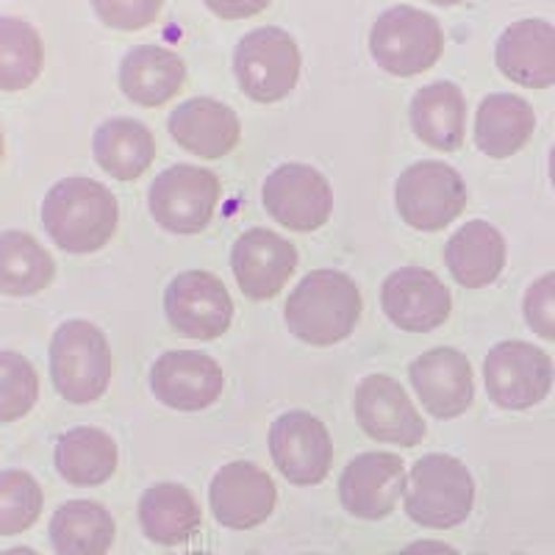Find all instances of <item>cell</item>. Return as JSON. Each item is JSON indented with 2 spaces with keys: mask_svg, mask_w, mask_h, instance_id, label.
I'll return each instance as SVG.
<instances>
[{
  "mask_svg": "<svg viewBox=\"0 0 555 555\" xmlns=\"http://www.w3.org/2000/svg\"><path fill=\"white\" fill-rule=\"evenodd\" d=\"M120 222L117 197L92 178L53 183L42 203V225L51 240L73 256H87L112 242Z\"/></svg>",
  "mask_w": 555,
  "mask_h": 555,
  "instance_id": "6da1fadb",
  "label": "cell"
},
{
  "mask_svg": "<svg viewBox=\"0 0 555 555\" xmlns=\"http://www.w3.org/2000/svg\"><path fill=\"white\" fill-rule=\"evenodd\" d=\"M361 309L364 304L353 278L339 270H317L286 297V328L306 345H339L356 331Z\"/></svg>",
  "mask_w": 555,
  "mask_h": 555,
  "instance_id": "7a4b0ae2",
  "label": "cell"
},
{
  "mask_svg": "<svg viewBox=\"0 0 555 555\" xmlns=\"http://www.w3.org/2000/svg\"><path fill=\"white\" fill-rule=\"evenodd\" d=\"M112 347L106 334L87 320L59 325L51 339V380L67 403L87 405L112 384Z\"/></svg>",
  "mask_w": 555,
  "mask_h": 555,
  "instance_id": "3957f363",
  "label": "cell"
},
{
  "mask_svg": "<svg viewBox=\"0 0 555 555\" xmlns=\"http://www.w3.org/2000/svg\"><path fill=\"white\" fill-rule=\"evenodd\" d=\"M475 480L464 461L430 453L416 461L405 483V517L423 528L450 530L473 514Z\"/></svg>",
  "mask_w": 555,
  "mask_h": 555,
  "instance_id": "277c9868",
  "label": "cell"
},
{
  "mask_svg": "<svg viewBox=\"0 0 555 555\" xmlns=\"http://www.w3.org/2000/svg\"><path fill=\"white\" fill-rule=\"evenodd\" d=\"M444 51V31L434 14L414 7H391L375 20L370 53L384 73L398 78L420 76Z\"/></svg>",
  "mask_w": 555,
  "mask_h": 555,
  "instance_id": "5b68a950",
  "label": "cell"
},
{
  "mask_svg": "<svg viewBox=\"0 0 555 555\" xmlns=\"http://www.w3.org/2000/svg\"><path fill=\"white\" fill-rule=\"evenodd\" d=\"M234 73L250 101H284L300 81V48L284 28H256L236 44Z\"/></svg>",
  "mask_w": 555,
  "mask_h": 555,
  "instance_id": "8992f818",
  "label": "cell"
},
{
  "mask_svg": "<svg viewBox=\"0 0 555 555\" xmlns=\"http://www.w3.org/2000/svg\"><path fill=\"white\" fill-rule=\"evenodd\" d=\"M398 211L416 231H442L467 208V183L444 162H416L405 167L395 190Z\"/></svg>",
  "mask_w": 555,
  "mask_h": 555,
  "instance_id": "52a82bcc",
  "label": "cell"
},
{
  "mask_svg": "<svg viewBox=\"0 0 555 555\" xmlns=\"http://www.w3.org/2000/svg\"><path fill=\"white\" fill-rule=\"evenodd\" d=\"M220 203V178L206 167L176 165L151 183L147 206L170 234H201Z\"/></svg>",
  "mask_w": 555,
  "mask_h": 555,
  "instance_id": "ba28073f",
  "label": "cell"
},
{
  "mask_svg": "<svg viewBox=\"0 0 555 555\" xmlns=\"http://www.w3.org/2000/svg\"><path fill=\"white\" fill-rule=\"evenodd\" d=\"M486 391L505 411H525L542 403L553 389V361L530 341H500L483 364Z\"/></svg>",
  "mask_w": 555,
  "mask_h": 555,
  "instance_id": "9c48e42d",
  "label": "cell"
},
{
  "mask_svg": "<svg viewBox=\"0 0 555 555\" xmlns=\"http://www.w3.org/2000/svg\"><path fill=\"white\" fill-rule=\"evenodd\" d=\"M270 455L278 473L295 486H317L334 467L328 428L309 411H286L272 423Z\"/></svg>",
  "mask_w": 555,
  "mask_h": 555,
  "instance_id": "30bf717a",
  "label": "cell"
},
{
  "mask_svg": "<svg viewBox=\"0 0 555 555\" xmlns=\"http://www.w3.org/2000/svg\"><path fill=\"white\" fill-rule=\"evenodd\" d=\"M165 311L178 334L211 341L231 328L234 300L220 278L206 270H190L170 281L165 292Z\"/></svg>",
  "mask_w": 555,
  "mask_h": 555,
  "instance_id": "8fae6325",
  "label": "cell"
},
{
  "mask_svg": "<svg viewBox=\"0 0 555 555\" xmlns=\"http://www.w3.org/2000/svg\"><path fill=\"white\" fill-rule=\"evenodd\" d=\"M264 208L278 225L309 234L331 220L334 190L328 178L309 165H281L264 181Z\"/></svg>",
  "mask_w": 555,
  "mask_h": 555,
  "instance_id": "7c38bea8",
  "label": "cell"
},
{
  "mask_svg": "<svg viewBox=\"0 0 555 555\" xmlns=\"http://www.w3.org/2000/svg\"><path fill=\"white\" fill-rule=\"evenodd\" d=\"M380 306L395 328L428 334L442 328L453 311V295L425 267L395 270L380 286Z\"/></svg>",
  "mask_w": 555,
  "mask_h": 555,
  "instance_id": "4fadbf2b",
  "label": "cell"
},
{
  "mask_svg": "<svg viewBox=\"0 0 555 555\" xmlns=\"http://www.w3.org/2000/svg\"><path fill=\"white\" fill-rule=\"evenodd\" d=\"M278 489L270 475L250 461H231L211 478L208 505L217 522L231 530H250L272 517Z\"/></svg>",
  "mask_w": 555,
  "mask_h": 555,
  "instance_id": "5bb4252c",
  "label": "cell"
},
{
  "mask_svg": "<svg viewBox=\"0 0 555 555\" xmlns=\"http://www.w3.org/2000/svg\"><path fill=\"white\" fill-rule=\"evenodd\" d=\"M356 420L370 439L414 448L425 439V420L391 375H366L356 389Z\"/></svg>",
  "mask_w": 555,
  "mask_h": 555,
  "instance_id": "9a60e30c",
  "label": "cell"
},
{
  "mask_svg": "<svg viewBox=\"0 0 555 555\" xmlns=\"http://www.w3.org/2000/svg\"><path fill=\"white\" fill-rule=\"evenodd\" d=\"M405 494V464L395 453H361L339 478V503L359 519H384Z\"/></svg>",
  "mask_w": 555,
  "mask_h": 555,
  "instance_id": "2e32d148",
  "label": "cell"
},
{
  "mask_svg": "<svg viewBox=\"0 0 555 555\" xmlns=\"http://www.w3.org/2000/svg\"><path fill=\"white\" fill-rule=\"evenodd\" d=\"M409 380L436 420L467 414L475 400L473 364L455 347H434L409 366Z\"/></svg>",
  "mask_w": 555,
  "mask_h": 555,
  "instance_id": "e0dca14e",
  "label": "cell"
},
{
  "mask_svg": "<svg viewBox=\"0 0 555 555\" xmlns=\"http://www.w3.org/2000/svg\"><path fill=\"white\" fill-rule=\"evenodd\" d=\"M225 386L222 366L197 350H170L151 370V389L172 411H203L215 405Z\"/></svg>",
  "mask_w": 555,
  "mask_h": 555,
  "instance_id": "ac0fdd59",
  "label": "cell"
},
{
  "mask_svg": "<svg viewBox=\"0 0 555 555\" xmlns=\"http://www.w3.org/2000/svg\"><path fill=\"white\" fill-rule=\"evenodd\" d=\"M231 270L250 300H270L295 275L297 250L270 228H250L231 247Z\"/></svg>",
  "mask_w": 555,
  "mask_h": 555,
  "instance_id": "d6986e66",
  "label": "cell"
},
{
  "mask_svg": "<svg viewBox=\"0 0 555 555\" xmlns=\"http://www.w3.org/2000/svg\"><path fill=\"white\" fill-rule=\"evenodd\" d=\"M498 67L508 81L528 89L555 83V26L547 20H517L505 28L494 48Z\"/></svg>",
  "mask_w": 555,
  "mask_h": 555,
  "instance_id": "ffe728a7",
  "label": "cell"
},
{
  "mask_svg": "<svg viewBox=\"0 0 555 555\" xmlns=\"http://www.w3.org/2000/svg\"><path fill=\"white\" fill-rule=\"evenodd\" d=\"M167 128L183 151L208 158V162L228 156L240 145L242 137L240 117H236L234 108H228L220 101H211V98H192V101L181 103L170 114Z\"/></svg>",
  "mask_w": 555,
  "mask_h": 555,
  "instance_id": "44dd1931",
  "label": "cell"
},
{
  "mask_svg": "<svg viewBox=\"0 0 555 555\" xmlns=\"http://www.w3.org/2000/svg\"><path fill=\"white\" fill-rule=\"evenodd\" d=\"M183 81H186L183 59L158 44H139L126 53L120 64L122 95L139 106H165L181 92Z\"/></svg>",
  "mask_w": 555,
  "mask_h": 555,
  "instance_id": "7402d4cb",
  "label": "cell"
},
{
  "mask_svg": "<svg viewBox=\"0 0 555 555\" xmlns=\"http://www.w3.org/2000/svg\"><path fill=\"white\" fill-rule=\"evenodd\" d=\"M409 117L416 137L436 151L453 153L467 139V101L450 81H434L416 89Z\"/></svg>",
  "mask_w": 555,
  "mask_h": 555,
  "instance_id": "603a6c76",
  "label": "cell"
},
{
  "mask_svg": "<svg viewBox=\"0 0 555 555\" xmlns=\"http://www.w3.org/2000/svg\"><path fill=\"white\" fill-rule=\"evenodd\" d=\"M444 264L464 289H483L494 284L505 267L503 234L486 220L461 225L444 247Z\"/></svg>",
  "mask_w": 555,
  "mask_h": 555,
  "instance_id": "cb8c5ba5",
  "label": "cell"
},
{
  "mask_svg": "<svg viewBox=\"0 0 555 555\" xmlns=\"http://www.w3.org/2000/svg\"><path fill=\"white\" fill-rule=\"evenodd\" d=\"M537 128V114L525 98L498 92L486 95L475 114V145L492 158H508L528 145Z\"/></svg>",
  "mask_w": 555,
  "mask_h": 555,
  "instance_id": "d4e9b609",
  "label": "cell"
},
{
  "mask_svg": "<svg viewBox=\"0 0 555 555\" xmlns=\"http://www.w3.org/2000/svg\"><path fill=\"white\" fill-rule=\"evenodd\" d=\"M203 514L195 494L181 483H156L139 500V525L156 544L190 542L201 530Z\"/></svg>",
  "mask_w": 555,
  "mask_h": 555,
  "instance_id": "484cf974",
  "label": "cell"
},
{
  "mask_svg": "<svg viewBox=\"0 0 555 555\" xmlns=\"http://www.w3.org/2000/svg\"><path fill=\"white\" fill-rule=\"evenodd\" d=\"M92 153L103 172L117 181H137L156 158V139L131 117H112L92 137Z\"/></svg>",
  "mask_w": 555,
  "mask_h": 555,
  "instance_id": "4316f807",
  "label": "cell"
},
{
  "mask_svg": "<svg viewBox=\"0 0 555 555\" xmlns=\"http://www.w3.org/2000/svg\"><path fill=\"white\" fill-rule=\"evenodd\" d=\"M48 537L59 555H106L117 525L108 508L95 500H69L51 517Z\"/></svg>",
  "mask_w": 555,
  "mask_h": 555,
  "instance_id": "83f0119b",
  "label": "cell"
},
{
  "mask_svg": "<svg viewBox=\"0 0 555 555\" xmlns=\"http://www.w3.org/2000/svg\"><path fill=\"white\" fill-rule=\"evenodd\" d=\"M53 461H56L59 475L67 483L87 489V486L106 483L117 473L120 453H117V442L106 430L81 425V428H73L59 436Z\"/></svg>",
  "mask_w": 555,
  "mask_h": 555,
  "instance_id": "f1b7e54d",
  "label": "cell"
},
{
  "mask_svg": "<svg viewBox=\"0 0 555 555\" xmlns=\"http://www.w3.org/2000/svg\"><path fill=\"white\" fill-rule=\"evenodd\" d=\"M56 275L51 253L26 231L0 234V292L9 297H31L48 289Z\"/></svg>",
  "mask_w": 555,
  "mask_h": 555,
  "instance_id": "f546056e",
  "label": "cell"
},
{
  "mask_svg": "<svg viewBox=\"0 0 555 555\" xmlns=\"http://www.w3.org/2000/svg\"><path fill=\"white\" fill-rule=\"evenodd\" d=\"M44 64L42 37L31 23L0 17V92H23L39 78Z\"/></svg>",
  "mask_w": 555,
  "mask_h": 555,
  "instance_id": "4dcf8cb0",
  "label": "cell"
},
{
  "mask_svg": "<svg viewBox=\"0 0 555 555\" xmlns=\"http://www.w3.org/2000/svg\"><path fill=\"white\" fill-rule=\"evenodd\" d=\"M44 505L42 486L23 469L0 473V537H17L39 519Z\"/></svg>",
  "mask_w": 555,
  "mask_h": 555,
  "instance_id": "1f68e13d",
  "label": "cell"
},
{
  "mask_svg": "<svg viewBox=\"0 0 555 555\" xmlns=\"http://www.w3.org/2000/svg\"><path fill=\"white\" fill-rule=\"evenodd\" d=\"M39 375L26 356L0 350V423H17L37 405Z\"/></svg>",
  "mask_w": 555,
  "mask_h": 555,
  "instance_id": "d6a6232c",
  "label": "cell"
},
{
  "mask_svg": "<svg viewBox=\"0 0 555 555\" xmlns=\"http://www.w3.org/2000/svg\"><path fill=\"white\" fill-rule=\"evenodd\" d=\"M165 0H92L98 17L117 31H139L156 23Z\"/></svg>",
  "mask_w": 555,
  "mask_h": 555,
  "instance_id": "836d02e7",
  "label": "cell"
},
{
  "mask_svg": "<svg viewBox=\"0 0 555 555\" xmlns=\"http://www.w3.org/2000/svg\"><path fill=\"white\" fill-rule=\"evenodd\" d=\"M525 322L542 339L555 341V272H547L525 292Z\"/></svg>",
  "mask_w": 555,
  "mask_h": 555,
  "instance_id": "e575fe53",
  "label": "cell"
},
{
  "mask_svg": "<svg viewBox=\"0 0 555 555\" xmlns=\"http://www.w3.org/2000/svg\"><path fill=\"white\" fill-rule=\"evenodd\" d=\"M217 17L225 20H245L253 14L264 12L270 7V0H203Z\"/></svg>",
  "mask_w": 555,
  "mask_h": 555,
  "instance_id": "d590c367",
  "label": "cell"
},
{
  "mask_svg": "<svg viewBox=\"0 0 555 555\" xmlns=\"http://www.w3.org/2000/svg\"><path fill=\"white\" fill-rule=\"evenodd\" d=\"M398 555H459V550H453L444 542H414L405 550H400Z\"/></svg>",
  "mask_w": 555,
  "mask_h": 555,
  "instance_id": "8d00e7d4",
  "label": "cell"
},
{
  "mask_svg": "<svg viewBox=\"0 0 555 555\" xmlns=\"http://www.w3.org/2000/svg\"><path fill=\"white\" fill-rule=\"evenodd\" d=\"M0 555H39V553L31 547H12V550H3Z\"/></svg>",
  "mask_w": 555,
  "mask_h": 555,
  "instance_id": "74e56055",
  "label": "cell"
},
{
  "mask_svg": "<svg viewBox=\"0 0 555 555\" xmlns=\"http://www.w3.org/2000/svg\"><path fill=\"white\" fill-rule=\"evenodd\" d=\"M428 3H436V7H459L464 0H428Z\"/></svg>",
  "mask_w": 555,
  "mask_h": 555,
  "instance_id": "f35d334b",
  "label": "cell"
},
{
  "mask_svg": "<svg viewBox=\"0 0 555 555\" xmlns=\"http://www.w3.org/2000/svg\"><path fill=\"white\" fill-rule=\"evenodd\" d=\"M550 181H553V186H555V145H553V151H550Z\"/></svg>",
  "mask_w": 555,
  "mask_h": 555,
  "instance_id": "ab89813d",
  "label": "cell"
},
{
  "mask_svg": "<svg viewBox=\"0 0 555 555\" xmlns=\"http://www.w3.org/2000/svg\"><path fill=\"white\" fill-rule=\"evenodd\" d=\"M0 158H3V133H0Z\"/></svg>",
  "mask_w": 555,
  "mask_h": 555,
  "instance_id": "60d3db41",
  "label": "cell"
},
{
  "mask_svg": "<svg viewBox=\"0 0 555 555\" xmlns=\"http://www.w3.org/2000/svg\"><path fill=\"white\" fill-rule=\"evenodd\" d=\"M183 555H211V553H201V550H195V553H183Z\"/></svg>",
  "mask_w": 555,
  "mask_h": 555,
  "instance_id": "b9f144b4",
  "label": "cell"
}]
</instances>
